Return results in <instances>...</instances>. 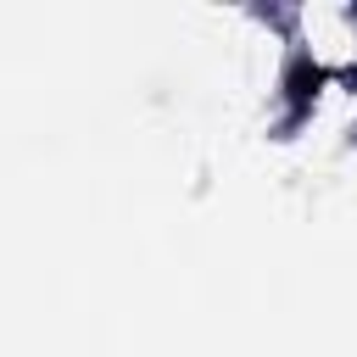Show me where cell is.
I'll return each instance as SVG.
<instances>
[{
    "label": "cell",
    "mask_w": 357,
    "mask_h": 357,
    "mask_svg": "<svg viewBox=\"0 0 357 357\" xmlns=\"http://www.w3.org/2000/svg\"><path fill=\"white\" fill-rule=\"evenodd\" d=\"M284 56L318 84H357V6L351 0H296L279 6Z\"/></svg>",
    "instance_id": "6da1fadb"
}]
</instances>
